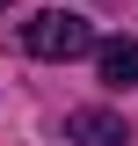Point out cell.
<instances>
[{"label": "cell", "instance_id": "obj_1", "mask_svg": "<svg viewBox=\"0 0 138 146\" xmlns=\"http://www.w3.org/2000/svg\"><path fill=\"white\" fill-rule=\"evenodd\" d=\"M22 44H29L36 58H87L95 51V29H87V15H73V7H44V15H29Z\"/></svg>", "mask_w": 138, "mask_h": 146}, {"label": "cell", "instance_id": "obj_4", "mask_svg": "<svg viewBox=\"0 0 138 146\" xmlns=\"http://www.w3.org/2000/svg\"><path fill=\"white\" fill-rule=\"evenodd\" d=\"M0 7H7V0H0Z\"/></svg>", "mask_w": 138, "mask_h": 146}, {"label": "cell", "instance_id": "obj_2", "mask_svg": "<svg viewBox=\"0 0 138 146\" xmlns=\"http://www.w3.org/2000/svg\"><path fill=\"white\" fill-rule=\"evenodd\" d=\"M95 66H102L109 88H138V36H109V44H95Z\"/></svg>", "mask_w": 138, "mask_h": 146}, {"label": "cell", "instance_id": "obj_3", "mask_svg": "<svg viewBox=\"0 0 138 146\" xmlns=\"http://www.w3.org/2000/svg\"><path fill=\"white\" fill-rule=\"evenodd\" d=\"M66 131L80 146H131V131H124V117H109V110H73Z\"/></svg>", "mask_w": 138, "mask_h": 146}]
</instances>
